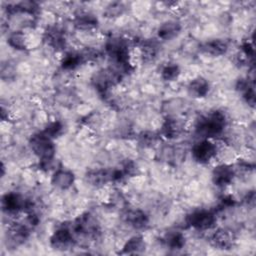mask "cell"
Instances as JSON below:
<instances>
[{
  "label": "cell",
  "instance_id": "cell-1",
  "mask_svg": "<svg viewBox=\"0 0 256 256\" xmlns=\"http://www.w3.org/2000/svg\"><path fill=\"white\" fill-rule=\"evenodd\" d=\"M226 126V117L220 111H213L206 116L200 117L195 130L204 139L221 135Z\"/></svg>",
  "mask_w": 256,
  "mask_h": 256
},
{
  "label": "cell",
  "instance_id": "cell-2",
  "mask_svg": "<svg viewBox=\"0 0 256 256\" xmlns=\"http://www.w3.org/2000/svg\"><path fill=\"white\" fill-rule=\"evenodd\" d=\"M30 147L40 161L54 158L55 146L53 140L43 132L32 136L30 140Z\"/></svg>",
  "mask_w": 256,
  "mask_h": 256
},
{
  "label": "cell",
  "instance_id": "cell-3",
  "mask_svg": "<svg viewBox=\"0 0 256 256\" xmlns=\"http://www.w3.org/2000/svg\"><path fill=\"white\" fill-rule=\"evenodd\" d=\"M218 151L219 148L215 143L209 139H202L193 145L192 156L197 162L206 164L216 158Z\"/></svg>",
  "mask_w": 256,
  "mask_h": 256
},
{
  "label": "cell",
  "instance_id": "cell-4",
  "mask_svg": "<svg viewBox=\"0 0 256 256\" xmlns=\"http://www.w3.org/2000/svg\"><path fill=\"white\" fill-rule=\"evenodd\" d=\"M188 224L197 230H207L213 227L216 217L212 211L197 210L188 216Z\"/></svg>",
  "mask_w": 256,
  "mask_h": 256
},
{
  "label": "cell",
  "instance_id": "cell-5",
  "mask_svg": "<svg viewBox=\"0 0 256 256\" xmlns=\"http://www.w3.org/2000/svg\"><path fill=\"white\" fill-rule=\"evenodd\" d=\"M236 172L234 168L226 163L217 165L212 171V181L216 186L225 187L229 185L233 178L235 177Z\"/></svg>",
  "mask_w": 256,
  "mask_h": 256
},
{
  "label": "cell",
  "instance_id": "cell-6",
  "mask_svg": "<svg viewBox=\"0 0 256 256\" xmlns=\"http://www.w3.org/2000/svg\"><path fill=\"white\" fill-rule=\"evenodd\" d=\"M51 245L58 250H66L73 246L74 238L73 234L67 227H61L57 229L50 239Z\"/></svg>",
  "mask_w": 256,
  "mask_h": 256
},
{
  "label": "cell",
  "instance_id": "cell-7",
  "mask_svg": "<svg viewBox=\"0 0 256 256\" xmlns=\"http://www.w3.org/2000/svg\"><path fill=\"white\" fill-rule=\"evenodd\" d=\"M2 207L7 213H18L29 207L28 202L18 193H7L2 199Z\"/></svg>",
  "mask_w": 256,
  "mask_h": 256
},
{
  "label": "cell",
  "instance_id": "cell-8",
  "mask_svg": "<svg viewBox=\"0 0 256 256\" xmlns=\"http://www.w3.org/2000/svg\"><path fill=\"white\" fill-rule=\"evenodd\" d=\"M184 123L176 117H169L162 125V135L167 139H175L184 131Z\"/></svg>",
  "mask_w": 256,
  "mask_h": 256
},
{
  "label": "cell",
  "instance_id": "cell-9",
  "mask_svg": "<svg viewBox=\"0 0 256 256\" xmlns=\"http://www.w3.org/2000/svg\"><path fill=\"white\" fill-rule=\"evenodd\" d=\"M74 182V175L71 171L58 168L54 171L52 176V184L59 189H68Z\"/></svg>",
  "mask_w": 256,
  "mask_h": 256
},
{
  "label": "cell",
  "instance_id": "cell-10",
  "mask_svg": "<svg viewBox=\"0 0 256 256\" xmlns=\"http://www.w3.org/2000/svg\"><path fill=\"white\" fill-rule=\"evenodd\" d=\"M211 240L218 249H229L234 243V235L230 230L219 229L213 234Z\"/></svg>",
  "mask_w": 256,
  "mask_h": 256
},
{
  "label": "cell",
  "instance_id": "cell-11",
  "mask_svg": "<svg viewBox=\"0 0 256 256\" xmlns=\"http://www.w3.org/2000/svg\"><path fill=\"white\" fill-rule=\"evenodd\" d=\"M45 40L48 45L54 49H62L65 47V34L58 27H50L45 32Z\"/></svg>",
  "mask_w": 256,
  "mask_h": 256
},
{
  "label": "cell",
  "instance_id": "cell-12",
  "mask_svg": "<svg viewBox=\"0 0 256 256\" xmlns=\"http://www.w3.org/2000/svg\"><path fill=\"white\" fill-rule=\"evenodd\" d=\"M181 30V25L174 20H169L162 23L158 28V37L162 40H169L175 37Z\"/></svg>",
  "mask_w": 256,
  "mask_h": 256
},
{
  "label": "cell",
  "instance_id": "cell-13",
  "mask_svg": "<svg viewBox=\"0 0 256 256\" xmlns=\"http://www.w3.org/2000/svg\"><path fill=\"white\" fill-rule=\"evenodd\" d=\"M97 18L89 12H80L74 18V25L81 30H91L97 26Z\"/></svg>",
  "mask_w": 256,
  "mask_h": 256
},
{
  "label": "cell",
  "instance_id": "cell-14",
  "mask_svg": "<svg viewBox=\"0 0 256 256\" xmlns=\"http://www.w3.org/2000/svg\"><path fill=\"white\" fill-rule=\"evenodd\" d=\"M209 90V83L202 77L193 79L188 86V91L194 97H204Z\"/></svg>",
  "mask_w": 256,
  "mask_h": 256
},
{
  "label": "cell",
  "instance_id": "cell-15",
  "mask_svg": "<svg viewBox=\"0 0 256 256\" xmlns=\"http://www.w3.org/2000/svg\"><path fill=\"white\" fill-rule=\"evenodd\" d=\"M228 49V45L225 41L221 39H214L211 41H208L204 44L203 50L213 56H220L226 53Z\"/></svg>",
  "mask_w": 256,
  "mask_h": 256
},
{
  "label": "cell",
  "instance_id": "cell-16",
  "mask_svg": "<svg viewBox=\"0 0 256 256\" xmlns=\"http://www.w3.org/2000/svg\"><path fill=\"white\" fill-rule=\"evenodd\" d=\"M139 50L143 61H151L158 53V43L155 40L145 41L139 46Z\"/></svg>",
  "mask_w": 256,
  "mask_h": 256
},
{
  "label": "cell",
  "instance_id": "cell-17",
  "mask_svg": "<svg viewBox=\"0 0 256 256\" xmlns=\"http://www.w3.org/2000/svg\"><path fill=\"white\" fill-rule=\"evenodd\" d=\"M126 221L129 223V225L139 229L143 228L147 224L148 218L141 210H129L126 214Z\"/></svg>",
  "mask_w": 256,
  "mask_h": 256
},
{
  "label": "cell",
  "instance_id": "cell-18",
  "mask_svg": "<svg viewBox=\"0 0 256 256\" xmlns=\"http://www.w3.org/2000/svg\"><path fill=\"white\" fill-rule=\"evenodd\" d=\"M85 61L83 53L80 52H68L64 55L61 65L66 70H71L79 66L81 63Z\"/></svg>",
  "mask_w": 256,
  "mask_h": 256
},
{
  "label": "cell",
  "instance_id": "cell-19",
  "mask_svg": "<svg viewBox=\"0 0 256 256\" xmlns=\"http://www.w3.org/2000/svg\"><path fill=\"white\" fill-rule=\"evenodd\" d=\"M145 248V242L144 239L139 236H133L131 237L123 246V253L125 254H138L142 252Z\"/></svg>",
  "mask_w": 256,
  "mask_h": 256
},
{
  "label": "cell",
  "instance_id": "cell-20",
  "mask_svg": "<svg viewBox=\"0 0 256 256\" xmlns=\"http://www.w3.org/2000/svg\"><path fill=\"white\" fill-rule=\"evenodd\" d=\"M7 43L9 44V46H11L16 50H24L27 45L26 36L23 33V31H20V30L13 31L7 37Z\"/></svg>",
  "mask_w": 256,
  "mask_h": 256
},
{
  "label": "cell",
  "instance_id": "cell-21",
  "mask_svg": "<svg viewBox=\"0 0 256 256\" xmlns=\"http://www.w3.org/2000/svg\"><path fill=\"white\" fill-rule=\"evenodd\" d=\"M165 242L170 249H181L184 246L185 239L181 232L173 231L167 234L165 237Z\"/></svg>",
  "mask_w": 256,
  "mask_h": 256
},
{
  "label": "cell",
  "instance_id": "cell-22",
  "mask_svg": "<svg viewBox=\"0 0 256 256\" xmlns=\"http://www.w3.org/2000/svg\"><path fill=\"white\" fill-rule=\"evenodd\" d=\"M180 74V68L176 64H167L161 71L162 78L166 81H173L178 78Z\"/></svg>",
  "mask_w": 256,
  "mask_h": 256
},
{
  "label": "cell",
  "instance_id": "cell-23",
  "mask_svg": "<svg viewBox=\"0 0 256 256\" xmlns=\"http://www.w3.org/2000/svg\"><path fill=\"white\" fill-rule=\"evenodd\" d=\"M62 130H63L62 123L59 121H53L49 125H47L43 133L48 137H50L51 139H53V138H56L58 135H60Z\"/></svg>",
  "mask_w": 256,
  "mask_h": 256
},
{
  "label": "cell",
  "instance_id": "cell-24",
  "mask_svg": "<svg viewBox=\"0 0 256 256\" xmlns=\"http://www.w3.org/2000/svg\"><path fill=\"white\" fill-rule=\"evenodd\" d=\"M124 5L122 3H119V2H114V3H111L109 4L107 7H106V10H105V14L108 16V17H117L119 15H121L124 11Z\"/></svg>",
  "mask_w": 256,
  "mask_h": 256
},
{
  "label": "cell",
  "instance_id": "cell-25",
  "mask_svg": "<svg viewBox=\"0 0 256 256\" xmlns=\"http://www.w3.org/2000/svg\"><path fill=\"white\" fill-rule=\"evenodd\" d=\"M157 138H156V135L154 133H151V132H146V133H143L141 134L140 136V143L145 146V147H150L152 146L155 142H156Z\"/></svg>",
  "mask_w": 256,
  "mask_h": 256
}]
</instances>
